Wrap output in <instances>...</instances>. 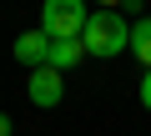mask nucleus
I'll return each mask as SVG.
<instances>
[{
    "instance_id": "1",
    "label": "nucleus",
    "mask_w": 151,
    "mask_h": 136,
    "mask_svg": "<svg viewBox=\"0 0 151 136\" xmlns=\"http://www.w3.org/2000/svg\"><path fill=\"white\" fill-rule=\"evenodd\" d=\"M81 45H86V55L111 60V55H121V50L131 45V20H126L121 10H91V20H86V30H81Z\"/></svg>"
},
{
    "instance_id": "2",
    "label": "nucleus",
    "mask_w": 151,
    "mask_h": 136,
    "mask_svg": "<svg viewBox=\"0 0 151 136\" xmlns=\"http://www.w3.org/2000/svg\"><path fill=\"white\" fill-rule=\"evenodd\" d=\"M91 10L81 5V0H45V10H40V30L50 40H81Z\"/></svg>"
},
{
    "instance_id": "3",
    "label": "nucleus",
    "mask_w": 151,
    "mask_h": 136,
    "mask_svg": "<svg viewBox=\"0 0 151 136\" xmlns=\"http://www.w3.org/2000/svg\"><path fill=\"white\" fill-rule=\"evenodd\" d=\"M65 96V76L50 71V65H40V71H30V101L35 106H60Z\"/></svg>"
},
{
    "instance_id": "4",
    "label": "nucleus",
    "mask_w": 151,
    "mask_h": 136,
    "mask_svg": "<svg viewBox=\"0 0 151 136\" xmlns=\"http://www.w3.org/2000/svg\"><path fill=\"white\" fill-rule=\"evenodd\" d=\"M15 60L40 71V65L50 60V35H45L40 25H35V30H25V35H15Z\"/></svg>"
},
{
    "instance_id": "5",
    "label": "nucleus",
    "mask_w": 151,
    "mask_h": 136,
    "mask_svg": "<svg viewBox=\"0 0 151 136\" xmlns=\"http://www.w3.org/2000/svg\"><path fill=\"white\" fill-rule=\"evenodd\" d=\"M81 55H86V45H81V40H50V60H45V65L65 76L70 65H81Z\"/></svg>"
},
{
    "instance_id": "6",
    "label": "nucleus",
    "mask_w": 151,
    "mask_h": 136,
    "mask_svg": "<svg viewBox=\"0 0 151 136\" xmlns=\"http://www.w3.org/2000/svg\"><path fill=\"white\" fill-rule=\"evenodd\" d=\"M131 50H136V60L151 71V15H141V20L131 25Z\"/></svg>"
},
{
    "instance_id": "7",
    "label": "nucleus",
    "mask_w": 151,
    "mask_h": 136,
    "mask_svg": "<svg viewBox=\"0 0 151 136\" xmlns=\"http://www.w3.org/2000/svg\"><path fill=\"white\" fill-rule=\"evenodd\" d=\"M141 106H146V111H151V71H146V76H141Z\"/></svg>"
},
{
    "instance_id": "8",
    "label": "nucleus",
    "mask_w": 151,
    "mask_h": 136,
    "mask_svg": "<svg viewBox=\"0 0 151 136\" xmlns=\"http://www.w3.org/2000/svg\"><path fill=\"white\" fill-rule=\"evenodd\" d=\"M0 136H10V116L5 111H0Z\"/></svg>"
}]
</instances>
